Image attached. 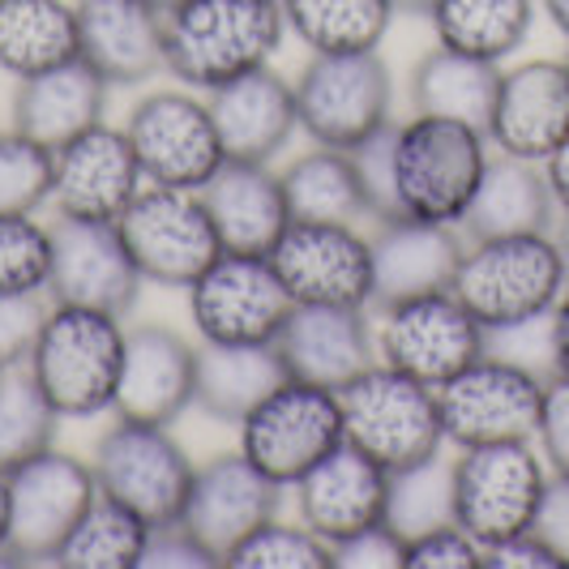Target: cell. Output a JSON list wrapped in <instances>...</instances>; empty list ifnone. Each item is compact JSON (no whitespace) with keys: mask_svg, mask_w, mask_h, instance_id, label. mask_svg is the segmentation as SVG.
Wrapping results in <instances>:
<instances>
[{"mask_svg":"<svg viewBox=\"0 0 569 569\" xmlns=\"http://www.w3.org/2000/svg\"><path fill=\"white\" fill-rule=\"evenodd\" d=\"M198 395V342L171 326H133L116 386V416L176 425Z\"/></svg>","mask_w":569,"mask_h":569,"instance_id":"23","label":"cell"},{"mask_svg":"<svg viewBox=\"0 0 569 569\" xmlns=\"http://www.w3.org/2000/svg\"><path fill=\"white\" fill-rule=\"evenodd\" d=\"M283 193L291 219H313V223H360L369 219V201L351 150L313 146L296 154L283 171Z\"/></svg>","mask_w":569,"mask_h":569,"instance_id":"34","label":"cell"},{"mask_svg":"<svg viewBox=\"0 0 569 569\" xmlns=\"http://www.w3.org/2000/svg\"><path fill=\"white\" fill-rule=\"evenodd\" d=\"M150 540V522L112 497H94L78 518L69 540L60 543L57 566L69 569H138L142 548Z\"/></svg>","mask_w":569,"mask_h":569,"instance_id":"36","label":"cell"},{"mask_svg":"<svg viewBox=\"0 0 569 569\" xmlns=\"http://www.w3.org/2000/svg\"><path fill=\"white\" fill-rule=\"evenodd\" d=\"M536 531L561 552V561L569 566V476H552V485L543 492L540 518Z\"/></svg>","mask_w":569,"mask_h":569,"instance_id":"49","label":"cell"},{"mask_svg":"<svg viewBox=\"0 0 569 569\" xmlns=\"http://www.w3.org/2000/svg\"><path fill=\"white\" fill-rule=\"evenodd\" d=\"M536 446L552 476H569V372H548Z\"/></svg>","mask_w":569,"mask_h":569,"instance_id":"46","label":"cell"},{"mask_svg":"<svg viewBox=\"0 0 569 569\" xmlns=\"http://www.w3.org/2000/svg\"><path fill=\"white\" fill-rule=\"evenodd\" d=\"M296 309L270 253L214 257L189 287V317L201 342H274Z\"/></svg>","mask_w":569,"mask_h":569,"instance_id":"14","label":"cell"},{"mask_svg":"<svg viewBox=\"0 0 569 569\" xmlns=\"http://www.w3.org/2000/svg\"><path fill=\"white\" fill-rule=\"evenodd\" d=\"M536 18L540 0H437L428 9L437 43L492 64L510 60L531 39Z\"/></svg>","mask_w":569,"mask_h":569,"instance_id":"33","label":"cell"},{"mask_svg":"<svg viewBox=\"0 0 569 569\" xmlns=\"http://www.w3.org/2000/svg\"><path fill=\"white\" fill-rule=\"evenodd\" d=\"M485 548L471 540L458 522H441L425 536L407 540V569H480Z\"/></svg>","mask_w":569,"mask_h":569,"instance_id":"45","label":"cell"},{"mask_svg":"<svg viewBox=\"0 0 569 569\" xmlns=\"http://www.w3.org/2000/svg\"><path fill=\"white\" fill-rule=\"evenodd\" d=\"M201 201L231 253H270L291 223L283 180L270 163L228 159L201 184Z\"/></svg>","mask_w":569,"mask_h":569,"instance_id":"27","label":"cell"},{"mask_svg":"<svg viewBox=\"0 0 569 569\" xmlns=\"http://www.w3.org/2000/svg\"><path fill=\"white\" fill-rule=\"evenodd\" d=\"M342 402V437L377 458L386 471H399L411 462L441 455L446 425L437 386H425L390 365H372L356 381L339 390Z\"/></svg>","mask_w":569,"mask_h":569,"instance_id":"5","label":"cell"},{"mask_svg":"<svg viewBox=\"0 0 569 569\" xmlns=\"http://www.w3.org/2000/svg\"><path fill=\"white\" fill-rule=\"evenodd\" d=\"M287 30L309 52H372L395 22L390 0H279Z\"/></svg>","mask_w":569,"mask_h":569,"instance_id":"35","label":"cell"},{"mask_svg":"<svg viewBox=\"0 0 569 569\" xmlns=\"http://www.w3.org/2000/svg\"><path fill=\"white\" fill-rule=\"evenodd\" d=\"M287 18L279 0H180L168 9L163 60L189 90H219L279 57Z\"/></svg>","mask_w":569,"mask_h":569,"instance_id":"1","label":"cell"},{"mask_svg":"<svg viewBox=\"0 0 569 569\" xmlns=\"http://www.w3.org/2000/svg\"><path fill=\"white\" fill-rule=\"evenodd\" d=\"M52 201V150L18 129L0 133V214H34Z\"/></svg>","mask_w":569,"mask_h":569,"instance_id":"40","label":"cell"},{"mask_svg":"<svg viewBox=\"0 0 569 569\" xmlns=\"http://www.w3.org/2000/svg\"><path fill=\"white\" fill-rule=\"evenodd\" d=\"M78 57V9L69 0H0V73L34 78Z\"/></svg>","mask_w":569,"mask_h":569,"instance_id":"32","label":"cell"},{"mask_svg":"<svg viewBox=\"0 0 569 569\" xmlns=\"http://www.w3.org/2000/svg\"><path fill=\"white\" fill-rule=\"evenodd\" d=\"M231 569H330V543L305 522L270 518L228 552Z\"/></svg>","mask_w":569,"mask_h":569,"instance_id":"39","label":"cell"},{"mask_svg":"<svg viewBox=\"0 0 569 569\" xmlns=\"http://www.w3.org/2000/svg\"><path fill=\"white\" fill-rule=\"evenodd\" d=\"M372 244V309L399 305L411 296L455 287L458 261L467 253V236L455 223L428 219H390L377 223Z\"/></svg>","mask_w":569,"mask_h":569,"instance_id":"25","label":"cell"},{"mask_svg":"<svg viewBox=\"0 0 569 569\" xmlns=\"http://www.w3.org/2000/svg\"><path fill=\"white\" fill-rule=\"evenodd\" d=\"M270 261L296 305H372V244L356 223L291 219Z\"/></svg>","mask_w":569,"mask_h":569,"instance_id":"16","label":"cell"},{"mask_svg":"<svg viewBox=\"0 0 569 569\" xmlns=\"http://www.w3.org/2000/svg\"><path fill=\"white\" fill-rule=\"evenodd\" d=\"M552 236H557V249H561V261H566V274H569V214H561V219H557Z\"/></svg>","mask_w":569,"mask_h":569,"instance_id":"55","label":"cell"},{"mask_svg":"<svg viewBox=\"0 0 569 569\" xmlns=\"http://www.w3.org/2000/svg\"><path fill=\"white\" fill-rule=\"evenodd\" d=\"M287 488L270 480L257 462L240 455H214L193 471V485L184 497L180 522L198 536L206 548L219 552V561H228V552L257 531L261 522L279 518Z\"/></svg>","mask_w":569,"mask_h":569,"instance_id":"19","label":"cell"},{"mask_svg":"<svg viewBox=\"0 0 569 569\" xmlns=\"http://www.w3.org/2000/svg\"><path fill=\"white\" fill-rule=\"evenodd\" d=\"M566 287L569 274L557 236L527 231V236L467 240V253L458 261L450 291L492 335V330H510V326L548 317Z\"/></svg>","mask_w":569,"mask_h":569,"instance_id":"4","label":"cell"},{"mask_svg":"<svg viewBox=\"0 0 569 569\" xmlns=\"http://www.w3.org/2000/svg\"><path fill=\"white\" fill-rule=\"evenodd\" d=\"M330 569H407V540L390 522H372L330 543Z\"/></svg>","mask_w":569,"mask_h":569,"instance_id":"44","label":"cell"},{"mask_svg":"<svg viewBox=\"0 0 569 569\" xmlns=\"http://www.w3.org/2000/svg\"><path fill=\"white\" fill-rule=\"evenodd\" d=\"M497 86H501V64L437 43L411 64L407 94H411V108L420 116H446V120L488 129Z\"/></svg>","mask_w":569,"mask_h":569,"instance_id":"31","label":"cell"},{"mask_svg":"<svg viewBox=\"0 0 569 569\" xmlns=\"http://www.w3.org/2000/svg\"><path fill=\"white\" fill-rule=\"evenodd\" d=\"M13 129L27 133L48 150L64 146L86 129L103 124L108 112V82L94 73L82 57L64 60L57 69H43L34 78H22L13 90Z\"/></svg>","mask_w":569,"mask_h":569,"instance_id":"28","label":"cell"},{"mask_svg":"<svg viewBox=\"0 0 569 569\" xmlns=\"http://www.w3.org/2000/svg\"><path fill=\"white\" fill-rule=\"evenodd\" d=\"M548 326H552V369L569 372V287L561 291L557 309L548 313Z\"/></svg>","mask_w":569,"mask_h":569,"instance_id":"50","label":"cell"},{"mask_svg":"<svg viewBox=\"0 0 569 569\" xmlns=\"http://www.w3.org/2000/svg\"><path fill=\"white\" fill-rule=\"evenodd\" d=\"M377 360L425 386H441L488 351V330L455 291H428L377 309Z\"/></svg>","mask_w":569,"mask_h":569,"instance_id":"13","label":"cell"},{"mask_svg":"<svg viewBox=\"0 0 569 569\" xmlns=\"http://www.w3.org/2000/svg\"><path fill=\"white\" fill-rule=\"evenodd\" d=\"M223 566L214 548L184 527V522H163V527H150V540L142 548V561L138 569H214Z\"/></svg>","mask_w":569,"mask_h":569,"instance_id":"47","label":"cell"},{"mask_svg":"<svg viewBox=\"0 0 569 569\" xmlns=\"http://www.w3.org/2000/svg\"><path fill=\"white\" fill-rule=\"evenodd\" d=\"M283 381L287 369L274 342H201L193 407L219 425H240Z\"/></svg>","mask_w":569,"mask_h":569,"instance_id":"30","label":"cell"},{"mask_svg":"<svg viewBox=\"0 0 569 569\" xmlns=\"http://www.w3.org/2000/svg\"><path fill=\"white\" fill-rule=\"evenodd\" d=\"M395 4V13H416V18H428V9L437 4V0H390Z\"/></svg>","mask_w":569,"mask_h":569,"instance_id":"54","label":"cell"},{"mask_svg":"<svg viewBox=\"0 0 569 569\" xmlns=\"http://www.w3.org/2000/svg\"><path fill=\"white\" fill-rule=\"evenodd\" d=\"M485 569H569L561 552L543 540L540 531H518L510 540L485 548Z\"/></svg>","mask_w":569,"mask_h":569,"instance_id":"48","label":"cell"},{"mask_svg":"<svg viewBox=\"0 0 569 569\" xmlns=\"http://www.w3.org/2000/svg\"><path fill=\"white\" fill-rule=\"evenodd\" d=\"M386 522L402 540H416L441 522H455V462L441 455L390 471Z\"/></svg>","mask_w":569,"mask_h":569,"instance_id":"38","label":"cell"},{"mask_svg":"<svg viewBox=\"0 0 569 569\" xmlns=\"http://www.w3.org/2000/svg\"><path fill=\"white\" fill-rule=\"evenodd\" d=\"M90 467L99 492L142 513L150 527L180 522L198 471L189 450L171 437V425H150L129 416H116V425L99 437Z\"/></svg>","mask_w":569,"mask_h":569,"instance_id":"8","label":"cell"},{"mask_svg":"<svg viewBox=\"0 0 569 569\" xmlns=\"http://www.w3.org/2000/svg\"><path fill=\"white\" fill-rule=\"evenodd\" d=\"M296 112L313 146L351 150L395 124V73L381 52H313L296 78Z\"/></svg>","mask_w":569,"mask_h":569,"instance_id":"7","label":"cell"},{"mask_svg":"<svg viewBox=\"0 0 569 569\" xmlns=\"http://www.w3.org/2000/svg\"><path fill=\"white\" fill-rule=\"evenodd\" d=\"M99 497L94 467L57 446L9 471V557L13 566L57 561L60 543Z\"/></svg>","mask_w":569,"mask_h":569,"instance_id":"15","label":"cell"},{"mask_svg":"<svg viewBox=\"0 0 569 569\" xmlns=\"http://www.w3.org/2000/svg\"><path fill=\"white\" fill-rule=\"evenodd\" d=\"M0 566H13V557H9V471H0Z\"/></svg>","mask_w":569,"mask_h":569,"instance_id":"52","label":"cell"},{"mask_svg":"<svg viewBox=\"0 0 569 569\" xmlns=\"http://www.w3.org/2000/svg\"><path fill=\"white\" fill-rule=\"evenodd\" d=\"M561 60H566V73H569V52H566V57H561Z\"/></svg>","mask_w":569,"mask_h":569,"instance_id":"57","label":"cell"},{"mask_svg":"<svg viewBox=\"0 0 569 569\" xmlns=\"http://www.w3.org/2000/svg\"><path fill=\"white\" fill-rule=\"evenodd\" d=\"M552 471L536 441H497V446L458 450L455 522L480 548H492L536 527Z\"/></svg>","mask_w":569,"mask_h":569,"instance_id":"6","label":"cell"},{"mask_svg":"<svg viewBox=\"0 0 569 569\" xmlns=\"http://www.w3.org/2000/svg\"><path fill=\"white\" fill-rule=\"evenodd\" d=\"M52 261H48V296L57 305H82L124 317L142 296V274L120 240L116 219H69L57 214L48 228Z\"/></svg>","mask_w":569,"mask_h":569,"instance_id":"17","label":"cell"},{"mask_svg":"<svg viewBox=\"0 0 569 569\" xmlns=\"http://www.w3.org/2000/svg\"><path fill=\"white\" fill-rule=\"evenodd\" d=\"M390 154H395V193L402 219L458 228L485 180L492 142L476 124L416 112L411 120H395Z\"/></svg>","mask_w":569,"mask_h":569,"instance_id":"3","label":"cell"},{"mask_svg":"<svg viewBox=\"0 0 569 569\" xmlns=\"http://www.w3.org/2000/svg\"><path fill=\"white\" fill-rule=\"evenodd\" d=\"M48 313H52L48 291H0V369L27 365Z\"/></svg>","mask_w":569,"mask_h":569,"instance_id":"42","label":"cell"},{"mask_svg":"<svg viewBox=\"0 0 569 569\" xmlns=\"http://www.w3.org/2000/svg\"><path fill=\"white\" fill-rule=\"evenodd\" d=\"M485 133L497 154L543 163L569 138L566 60L536 57L501 69L497 103H492Z\"/></svg>","mask_w":569,"mask_h":569,"instance_id":"20","label":"cell"},{"mask_svg":"<svg viewBox=\"0 0 569 569\" xmlns=\"http://www.w3.org/2000/svg\"><path fill=\"white\" fill-rule=\"evenodd\" d=\"M124 339V317L52 300V313L27 356V369L60 420H94L112 411Z\"/></svg>","mask_w":569,"mask_h":569,"instance_id":"2","label":"cell"},{"mask_svg":"<svg viewBox=\"0 0 569 569\" xmlns=\"http://www.w3.org/2000/svg\"><path fill=\"white\" fill-rule=\"evenodd\" d=\"M60 416L43 399L27 365L0 369V471L22 467L27 458L52 450Z\"/></svg>","mask_w":569,"mask_h":569,"instance_id":"37","label":"cell"},{"mask_svg":"<svg viewBox=\"0 0 569 569\" xmlns=\"http://www.w3.org/2000/svg\"><path fill=\"white\" fill-rule=\"evenodd\" d=\"M150 4H159V9H163V13H168V9H176V4H180V0H150Z\"/></svg>","mask_w":569,"mask_h":569,"instance_id":"56","label":"cell"},{"mask_svg":"<svg viewBox=\"0 0 569 569\" xmlns=\"http://www.w3.org/2000/svg\"><path fill=\"white\" fill-rule=\"evenodd\" d=\"M543 372L485 351L462 372L437 386L446 441L458 450L497 441H536L543 407Z\"/></svg>","mask_w":569,"mask_h":569,"instance_id":"10","label":"cell"},{"mask_svg":"<svg viewBox=\"0 0 569 569\" xmlns=\"http://www.w3.org/2000/svg\"><path fill=\"white\" fill-rule=\"evenodd\" d=\"M214 129L228 159L240 163H274L291 138L300 133V112H296V86L270 64L236 78L206 94Z\"/></svg>","mask_w":569,"mask_h":569,"instance_id":"26","label":"cell"},{"mask_svg":"<svg viewBox=\"0 0 569 569\" xmlns=\"http://www.w3.org/2000/svg\"><path fill=\"white\" fill-rule=\"evenodd\" d=\"M52 236L34 214H0V291H48Z\"/></svg>","mask_w":569,"mask_h":569,"instance_id":"41","label":"cell"},{"mask_svg":"<svg viewBox=\"0 0 569 569\" xmlns=\"http://www.w3.org/2000/svg\"><path fill=\"white\" fill-rule=\"evenodd\" d=\"M133 142L146 184H176L201 189L214 171L228 163L210 99L189 86H159L146 90L120 124Z\"/></svg>","mask_w":569,"mask_h":569,"instance_id":"11","label":"cell"},{"mask_svg":"<svg viewBox=\"0 0 569 569\" xmlns=\"http://www.w3.org/2000/svg\"><path fill=\"white\" fill-rule=\"evenodd\" d=\"M78 57L108 86H138L168 73V13L150 0H78Z\"/></svg>","mask_w":569,"mask_h":569,"instance_id":"24","label":"cell"},{"mask_svg":"<svg viewBox=\"0 0 569 569\" xmlns=\"http://www.w3.org/2000/svg\"><path fill=\"white\" fill-rule=\"evenodd\" d=\"M116 228L138 274L159 287L189 291L201 270L223 253V240L201 201V189L142 184V193L124 206Z\"/></svg>","mask_w":569,"mask_h":569,"instance_id":"9","label":"cell"},{"mask_svg":"<svg viewBox=\"0 0 569 569\" xmlns=\"http://www.w3.org/2000/svg\"><path fill=\"white\" fill-rule=\"evenodd\" d=\"M240 455L257 462L270 480L291 488L317 458L342 441L339 390L287 377L240 420Z\"/></svg>","mask_w":569,"mask_h":569,"instance_id":"12","label":"cell"},{"mask_svg":"<svg viewBox=\"0 0 569 569\" xmlns=\"http://www.w3.org/2000/svg\"><path fill=\"white\" fill-rule=\"evenodd\" d=\"M146 176L120 124H94L52 150V206L69 219H120Z\"/></svg>","mask_w":569,"mask_h":569,"instance_id":"18","label":"cell"},{"mask_svg":"<svg viewBox=\"0 0 569 569\" xmlns=\"http://www.w3.org/2000/svg\"><path fill=\"white\" fill-rule=\"evenodd\" d=\"M543 171H548V184H552V198L561 206V214H569V138L543 159Z\"/></svg>","mask_w":569,"mask_h":569,"instance_id":"51","label":"cell"},{"mask_svg":"<svg viewBox=\"0 0 569 569\" xmlns=\"http://www.w3.org/2000/svg\"><path fill=\"white\" fill-rule=\"evenodd\" d=\"M287 377L342 390L377 365V330L365 309L342 305H296L274 339Z\"/></svg>","mask_w":569,"mask_h":569,"instance_id":"22","label":"cell"},{"mask_svg":"<svg viewBox=\"0 0 569 569\" xmlns=\"http://www.w3.org/2000/svg\"><path fill=\"white\" fill-rule=\"evenodd\" d=\"M540 13L569 39V0H540Z\"/></svg>","mask_w":569,"mask_h":569,"instance_id":"53","label":"cell"},{"mask_svg":"<svg viewBox=\"0 0 569 569\" xmlns=\"http://www.w3.org/2000/svg\"><path fill=\"white\" fill-rule=\"evenodd\" d=\"M390 133H395V124H386L381 133H372V138H365L360 146H351V159H356L360 184H365V201H369V219H377V223L402 219L399 193H395V154H390Z\"/></svg>","mask_w":569,"mask_h":569,"instance_id":"43","label":"cell"},{"mask_svg":"<svg viewBox=\"0 0 569 569\" xmlns=\"http://www.w3.org/2000/svg\"><path fill=\"white\" fill-rule=\"evenodd\" d=\"M561 219V206L552 198L548 171L531 159L492 154L485 180L462 214L467 240H492V236H527V231H552Z\"/></svg>","mask_w":569,"mask_h":569,"instance_id":"29","label":"cell"},{"mask_svg":"<svg viewBox=\"0 0 569 569\" xmlns=\"http://www.w3.org/2000/svg\"><path fill=\"white\" fill-rule=\"evenodd\" d=\"M291 492H296L300 522L326 543H339L372 522H386L390 471L342 437L330 455L317 458L291 485Z\"/></svg>","mask_w":569,"mask_h":569,"instance_id":"21","label":"cell"}]
</instances>
